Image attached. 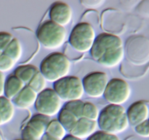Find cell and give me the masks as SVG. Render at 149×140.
<instances>
[{"label": "cell", "instance_id": "6da1fadb", "mask_svg": "<svg viewBox=\"0 0 149 140\" xmlns=\"http://www.w3.org/2000/svg\"><path fill=\"white\" fill-rule=\"evenodd\" d=\"M97 125L103 132L117 135L129 127L127 110L122 105H108L100 111Z\"/></svg>", "mask_w": 149, "mask_h": 140}, {"label": "cell", "instance_id": "7a4b0ae2", "mask_svg": "<svg viewBox=\"0 0 149 140\" xmlns=\"http://www.w3.org/2000/svg\"><path fill=\"white\" fill-rule=\"evenodd\" d=\"M71 62L62 52H54L42 60L40 64L41 73L47 81L55 83L68 76Z\"/></svg>", "mask_w": 149, "mask_h": 140}, {"label": "cell", "instance_id": "3957f363", "mask_svg": "<svg viewBox=\"0 0 149 140\" xmlns=\"http://www.w3.org/2000/svg\"><path fill=\"white\" fill-rule=\"evenodd\" d=\"M36 36L45 49L55 50L61 48L67 39L66 29L52 21L46 20L39 25Z\"/></svg>", "mask_w": 149, "mask_h": 140}, {"label": "cell", "instance_id": "277c9868", "mask_svg": "<svg viewBox=\"0 0 149 140\" xmlns=\"http://www.w3.org/2000/svg\"><path fill=\"white\" fill-rule=\"evenodd\" d=\"M95 30L90 24L83 22L77 23L71 30L69 44L81 54L90 52L96 38Z\"/></svg>", "mask_w": 149, "mask_h": 140}, {"label": "cell", "instance_id": "5b68a950", "mask_svg": "<svg viewBox=\"0 0 149 140\" xmlns=\"http://www.w3.org/2000/svg\"><path fill=\"white\" fill-rule=\"evenodd\" d=\"M53 89L61 100L66 103L81 100L84 94L82 81L74 76H68L54 83Z\"/></svg>", "mask_w": 149, "mask_h": 140}, {"label": "cell", "instance_id": "8992f818", "mask_svg": "<svg viewBox=\"0 0 149 140\" xmlns=\"http://www.w3.org/2000/svg\"><path fill=\"white\" fill-rule=\"evenodd\" d=\"M125 52L131 63L146 65L149 62V40L142 36H132L127 41Z\"/></svg>", "mask_w": 149, "mask_h": 140}, {"label": "cell", "instance_id": "52a82bcc", "mask_svg": "<svg viewBox=\"0 0 149 140\" xmlns=\"http://www.w3.org/2000/svg\"><path fill=\"white\" fill-rule=\"evenodd\" d=\"M34 107L39 114L51 118L60 113L62 100L53 89L47 88L38 94Z\"/></svg>", "mask_w": 149, "mask_h": 140}, {"label": "cell", "instance_id": "ba28073f", "mask_svg": "<svg viewBox=\"0 0 149 140\" xmlns=\"http://www.w3.org/2000/svg\"><path fill=\"white\" fill-rule=\"evenodd\" d=\"M131 94V87L126 81L114 78L108 83L103 97L110 105H122L129 100Z\"/></svg>", "mask_w": 149, "mask_h": 140}, {"label": "cell", "instance_id": "9c48e42d", "mask_svg": "<svg viewBox=\"0 0 149 140\" xmlns=\"http://www.w3.org/2000/svg\"><path fill=\"white\" fill-rule=\"evenodd\" d=\"M100 26L105 33L119 36L127 29L126 17L116 9H107L100 16Z\"/></svg>", "mask_w": 149, "mask_h": 140}, {"label": "cell", "instance_id": "30bf717a", "mask_svg": "<svg viewBox=\"0 0 149 140\" xmlns=\"http://www.w3.org/2000/svg\"><path fill=\"white\" fill-rule=\"evenodd\" d=\"M84 93L92 98L103 97L109 83V77L104 72L94 71L87 74L82 80Z\"/></svg>", "mask_w": 149, "mask_h": 140}, {"label": "cell", "instance_id": "8fae6325", "mask_svg": "<svg viewBox=\"0 0 149 140\" xmlns=\"http://www.w3.org/2000/svg\"><path fill=\"white\" fill-rule=\"evenodd\" d=\"M123 41L119 36L103 32L96 36L90 55L97 62L106 52L114 48L123 47Z\"/></svg>", "mask_w": 149, "mask_h": 140}, {"label": "cell", "instance_id": "7c38bea8", "mask_svg": "<svg viewBox=\"0 0 149 140\" xmlns=\"http://www.w3.org/2000/svg\"><path fill=\"white\" fill-rule=\"evenodd\" d=\"M50 118L42 114L33 115L21 131L22 140H41L46 132Z\"/></svg>", "mask_w": 149, "mask_h": 140}, {"label": "cell", "instance_id": "4fadbf2b", "mask_svg": "<svg viewBox=\"0 0 149 140\" xmlns=\"http://www.w3.org/2000/svg\"><path fill=\"white\" fill-rule=\"evenodd\" d=\"M19 33V42H20L23 49V56L21 63L30 61L35 56L40 47V44L37 38L31 30L27 28H17L15 29Z\"/></svg>", "mask_w": 149, "mask_h": 140}, {"label": "cell", "instance_id": "5bb4252c", "mask_svg": "<svg viewBox=\"0 0 149 140\" xmlns=\"http://www.w3.org/2000/svg\"><path fill=\"white\" fill-rule=\"evenodd\" d=\"M49 15L51 21L65 28L72 20L73 10L69 4L57 1L51 5Z\"/></svg>", "mask_w": 149, "mask_h": 140}, {"label": "cell", "instance_id": "9a60e30c", "mask_svg": "<svg viewBox=\"0 0 149 140\" xmlns=\"http://www.w3.org/2000/svg\"><path fill=\"white\" fill-rule=\"evenodd\" d=\"M148 106L144 101H138L132 103L127 110L129 124L134 127L148 120Z\"/></svg>", "mask_w": 149, "mask_h": 140}, {"label": "cell", "instance_id": "2e32d148", "mask_svg": "<svg viewBox=\"0 0 149 140\" xmlns=\"http://www.w3.org/2000/svg\"><path fill=\"white\" fill-rule=\"evenodd\" d=\"M97 121H93L82 117L79 119L75 127L72 129L69 134L80 139H87L97 132Z\"/></svg>", "mask_w": 149, "mask_h": 140}, {"label": "cell", "instance_id": "e0dca14e", "mask_svg": "<svg viewBox=\"0 0 149 140\" xmlns=\"http://www.w3.org/2000/svg\"><path fill=\"white\" fill-rule=\"evenodd\" d=\"M38 94L29 86H26L12 100L14 106L20 109H29L35 105Z\"/></svg>", "mask_w": 149, "mask_h": 140}, {"label": "cell", "instance_id": "ac0fdd59", "mask_svg": "<svg viewBox=\"0 0 149 140\" xmlns=\"http://www.w3.org/2000/svg\"><path fill=\"white\" fill-rule=\"evenodd\" d=\"M125 56V48H114L106 52L97 62L105 68H115L121 65L124 61Z\"/></svg>", "mask_w": 149, "mask_h": 140}, {"label": "cell", "instance_id": "d6986e66", "mask_svg": "<svg viewBox=\"0 0 149 140\" xmlns=\"http://www.w3.org/2000/svg\"><path fill=\"white\" fill-rule=\"evenodd\" d=\"M149 70V62L146 65H139L125 60L121 63L120 73L128 79H138L142 78Z\"/></svg>", "mask_w": 149, "mask_h": 140}, {"label": "cell", "instance_id": "ffe728a7", "mask_svg": "<svg viewBox=\"0 0 149 140\" xmlns=\"http://www.w3.org/2000/svg\"><path fill=\"white\" fill-rule=\"evenodd\" d=\"M25 87L26 85L24 83L22 82L14 74L10 75L6 78L4 83V97L12 101Z\"/></svg>", "mask_w": 149, "mask_h": 140}, {"label": "cell", "instance_id": "44dd1931", "mask_svg": "<svg viewBox=\"0 0 149 140\" xmlns=\"http://www.w3.org/2000/svg\"><path fill=\"white\" fill-rule=\"evenodd\" d=\"M15 116L13 102L4 96L0 97V126L10 123Z\"/></svg>", "mask_w": 149, "mask_h": 140}, {"label": "cell", "instance_id": "7402d4cb", "mask_svg": "<svg viewBox=\"0 0 149 140\" xmlns=\"http://www.w3.org/2000/svg\"><path fill=\"white\" fill-rule=\"evenodd\" d=\"M38 72H39V69L35 65L25 64L16 68L14 75L27 86Z\"/></svg>", "mask_w": 149, "mask_h": 140}, {"label": "cell", "instance_id": "603a6c76", "mask_svg": "<svg viewBox=\"0 0 149 140\" xmlns=\"http://www.w3.org/2000/svg\"><path fill=\"white\" fill-rule=\"evenodd\" d=\"M58 120L65 128L66 132L70 133L72 129L75 127L79 119L71 112L65 110V108H62L60 113H58Z\"/></svg>", "mask_w": 149, "mask_h": 140}, {"label": "cell", "instance_id": "cb8c5ba5", "mask_svg": "<svg viewBox=\"0 0 149 140\" xmlns=\"http://www.w3.org/2000/svg\"><path fill=\"white\" fill-rule=\"evenodd\" d=\"M3 54L10 57L16 63L21 60L23 56V49H22L21 44L17 38H14L13 39L5 50L3 52Z\"/></svg>", "mask_w": 149, "mask_h": 140}, {"label": "cell", "instance_id": "d4e9b609", "mask_svg": "<svg viewBox=\"0 0 149 140\" xmlns=\"http://www.w3.org/2000/svg\"><path fill=\"white\" fill-rule=\"evenodd\" d=\"M45 133L60 140H62L67 135L66 130L58 119L50 121L47 126Z\"/></svg>", "mask_w": 149, "mask_h": 140}, {"label": "cell", "instance_id": "484cf974", "mask_svg": "<svg viewBox=\"0 0 149 140\" xmlns=\"http://www.w3.org/2000/svg\"><path fill=\"white\" fill-rule=\"evenodd\" d=\"M47 80L39 71L34 76L28 86L39 94L47 89Z\"/></svg>", "mask_w": 149, "mask_h": 140}, {"label": "cell", "instance_id": "4316f807", "mask_svg": "<svg viewBox=\"0 0 149 140\" xmlns=\"http://www.w3.org/2000/svg\"><path fill=\"white\" fill-rule=\"evenodd\" d=\"M99 115H100V110L95 105L90 103V102L84 103L82 113L83 118H85L90 121H97Z\"/></svg>", "mask_w": 149, "mask_h": 140}, {"label": "cell", "instance_id": "83f0119b", "mask_svg": "<svg viewBox=\"0 0 149 140\" xmlns=\"http://www.w3.org/2000/svg\"><path fill=\"white\" fill-rule=\"evenodd\" d=\"M84 105V102H83L82 100H74V101H70L65 103L63 108L71 112L78 119H80L81 118H82Z\"/></svg>", "mask_w": 149, "mask_h": 140}, {"label": "cell", "instance_id": "f1b7e54d", "mask_svg": "<svg viewBox=\"0 0 149 140\" xmlns=\"http://www.w3.org/2000/svg\"><path fill=\"white\" fill-rule=\"evenodd\" d=\"M97 13L98 12H97L95 10H90V11H87V12H84L81 17V20H82L81 22L88 23L93 27L94 25L95 26L100 25V18L99 17Z\"/></svg>", "mask_w": 149, "mask_h": 140}, {"label": "cell", "instance_id": "f546056e", "mask_svg": "<svg viewBox=\"0 0 149 140\" xmlns=\"http://www.w3.org/2000/svg\"><path fill=\"white\" fill-rule=\"evenodd\" d=\"M15 64L16 62L10 57L2 54L0 57V72L2 73L9 72L14 68Z\"/></svg>", "mask_w": 149, "mask_h": 140}, {"label": "cell", "instance_id": "4dcf8cb0", "mask_svg": "<svg viewBox=\"0 0 149 140\" xmlns=\"http://www.w3.org/2000/svg\"><path fill=\"white\" fill-rule=\"evenodd\" d=\"M64 52L63 55L67 58V59L69 61L71 60H79L81 59L84 54H81L80 52H77L76 49H74L69 43H66L64 44Z\"/></svg>", "mask_w": 149, "mask_h": 140}, {"label": "cell", "instance_id": "1f68e13d", "mask_svg": "<svg viewBox=\"0 0 149 140\" xmlns=\"http://www.w3.org/2000/svg\"><path fill=\"white\" fill-rule=\"evenodd\" d=\"M87 140H120L117 135L111 134L103 131H97Z\"/></svg>", "mask_w": 149, "mask_h": 140}, {"label": "cell", "instance_id": "d6a6232c", "mask_svg": "<svg viewBox=\"0 0 149 140\" xmlns=\"http://www.w3.org/2000/svg\"><path fill=\"white\" fill-rule=\"evenodd\" d=\"M14 38L13 35L8 32H0V51L4 52Z\"/></svg>", "mask_w": 149, "mask_h": 140}, {"label": "cell", "instance_id": "836d02e7", "mask_svg": "<svg viewBox=\"0 0 149 140\" xmlns=\"http://www.w3.org/2000/svg\"><path fill=\"white\" fill-rule=\"evenodd\" d=\"M135 131L137 134L143 138H149V119L138 126H135Z\"/></svg>", "mask_w": 149, "mask_h": 140}, {"label": "cell", "instance_id": "e575fe53", "mask_svg": "<svg viewBox=\"0 0 149 140\" xmlns=\"http://www.w3.org/2000/svg\"><path fill=\"white\" fill-rule=\"evenodd\" d=\"M137 12L143 17H149V1H143L137 7Z\"/></svg>", "mask_w": 149, "mask_h": 140}, {"label": "cell", "instance_id": "d590c367", "mask_svg": "<svg viewBox=\"0 0 149 140\" xmlns=\"http://www.w3.org/2000/svg\"><path fill=\"white\" fill-rule=\"evenodd\" d=\"M81 4L84 7L90 9L98 8L104 4L105 1H81Z\"/></svg>", "mask_w": 149, "mask_h": 140}, {"label": "cell", "instance_id": "8d00e7d4", "mask_svg": "<svg viewBox=\"0 0 149 140\" xmlns=\"http://www.w3.org/2000/svg\"><path fill=\"white\" fill-rule=\"evenodd\" d=\"M121 4L123 5V7H125L124 8L126 10H130V9L129 8V7H130V8H133L132 7L138 4L137 1H122Z\"/></svg>", "mask_w": 149, "mask_h": 140}, {"label": "cell", "instance_id": "74e56055", "mask_svg": "<svg viewBox=\"0 0 149 140\" xmlns=\"http://www.w3.org/2000/svg\"><path fill=\"white\" fill-rule=\"evenodd\" d=\"M4 83H5V77L4 73L0 72V97L4 96Z\"/></svg>", "mask_w": 149, "mask_h": 140}, {"label": "cell", "instance_id": "f35d334b", "mask_svg": "<svg viewBox=\"0 0 149 140\" xmlns=\"http://www.w3.org/2000/svg\"><path fill=\"white\" fill-rule=\"evenodd\" d=\"M41 140H60V139H56V138L50 136V135H49V134H47L45 133V134H44V136L42 137V139Z\"/></svg>", "mask_w": 149, "mask_h": 140}, {"label": "cell", "instance_id": "ab89813d", "mask_svg": "<svg viewBox=\"0 0 149 140\" xmlns=\"http://www.w3.org/2000/svg\"><path fill=\"white\" fill-rule=\"evenodd\" d=\"M125 140H148L146 138H143L141 137H137V136H131L129 137L128 138H127Z\"/></svg>", "mask_w": 149, "mask_h": 140}, {"label": "cell", "instance_id": "60d3db41", "mask_svg": "<svg viewBox=\"0 0 149 140\" xmlns=\"http://www.w3.org/2000/svg\"><path fill=\"white\" fill-rule=\"evenodd\" d=\"M62 140H83V139H79V138L72 136V135L68 134V135H66V136H65Z\"/></svg>", "mask_w": 149, "mask_h": 140}, {"label": "cell", "instance_id": "b9f144b4", "mask_svg": "<svg viewBox=\"0 0 149 140\" xmlns=\"http://www.w3.org/2000/svg\"><path fill=\"white\" fill-rule=\"evenodd\" d=\"M0 140H4L3 139V137H2V136H1V134H0Z\"/></svg>", "mask_w": 149, "mask_h": 140}, {"label": "cell", "instance_id": "7bdbcfd3", "mask_svg": "<svg viewBox=\"0 0 149 140\" xmlns=\"http://www.w3.org/2000/svg\"><path fill=\"white\" fill-rule=\"evenodd\" d=\"M2 54H3V52H1V51H0V57H1V55H2Z\"/></svg>", "mask_w": 149, "mask_h": 140}, {"label": "cell", "instance_id": "ee69618b", "mask_svg": "<svg viewBox=\"0 0 149 140\" xmlns=\"http://www.w3.org/2000/svg\"><path fill=\"white\" fill-rule=\"evenodd\" d=\"M16 140H22V139H16Z\"/></svg>", "mask_w": 149, "mask_h": 140}]
</instances>
